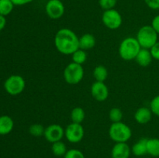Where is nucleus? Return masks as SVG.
<instances>
[{"label":"nucleus","instance_id":"f257e3e1","mask_svg":"<svg viewBox=\"0 0 159 158\" xmlns=\"http://www.w3.org/2000/svg\"><path fill=\"white\" fill-rule=\"evenodd\" d=\"M54 44L57 50L61 54L65 55L72 54L79 48V38L72 30L63 28L56 33Z\"/></svg>","mask_w":159,"mask_h":158},{"label":"nucleus","instance_id":"f03ea898","mask_svg":"<svg viewBox=\"0 0 159 158\" xmlns=\"http://www.w3.org/2000/svg\"><path fill=\"white\" fill-rule=\"evenodd\" d=\"M141 49V46L136 38L127 37L121 42L119 47V54L121 58L125 60H135Z\"/></svg>","mask_w":159,"mask_h":158},{"label":"nucleus","instance_id":"7ed1b4c3","mask_svg":"<svg viewBox=\"0 0 159 158\" xmlns=\"http://www.w3.org/2000/svg\"><path fill=\"white\" fill-rule=\"evenodd\" d=\"M136 39L141 48L149 50L158 42V33L152 26H144L138 30Z\"/></svg>","mask_w":159,"mask_h":158},{"label":"nucleus","instance_id":"20e7f679","mask_svg":"<svg viewBox=\"0 0 159 158\" xmlns=\"http://www.w3.org/2000/svg\"><path fill=\"white\" fill-rule=\"evenodd\" d=\"M111 139L116 143H127L132 136L130 127L122 122H113L109 129Z\"/></svg>","mask_w":159,"mask_h":158},{"label":"nucleus","instance_id":"39448f33","mask_svg":"<svg viewBox=\"0 0 159 158\" xmlns=\"http://www.w3.org/2000/svg\"><path fill=\"white\" fill-rule=\"evenodd\" d=\"M84 77V69L81 64H69L64 71V79L69 85H77Z\"/></svg>","mask_w":159,"mask_h":158},{"label":"nucleus","instance_id":"423d86ee","mask_svg":"<svg viewBox=\"0 0 159 158\" xmlns=\"http://www.w3.org/2000/svg\"><path fill=\"white\" fill-rule=\"evenodd\" d=\"M26 82L22 76L14 74L11 75L5 81L4 88L10 95H18L25 89Z\"/></svg>","mask_w":159,"mask_h":158},{"label":"nucleus","instance_id":"0eeeda50","mask_svg":"<svg viewBox=\"0 0 159 158\" xmlns=\"http://www.w3.org/2000/svg\"><path fill=\"white\" fill-rule=\"evenodd\" d=\"M102 22L106 27L110 29H116L122 24V16L114 9L105 10L102 15Z\"/></svg>","mask_w":159,"mask_h":158},{"label":"nucleus","instance_id":"6e6552de","mask_svg":"<svg viewBox=\"0 0 159 158\" xmlns=\"http://www.w3.org/2000/svg\"><path fill=\"white\" fill-rule=\"evenodd\" d=\"M65 136L68 141H69L71 143H79L83 139V126L81 124L71 122L66 127V129L65 130Z\"/></svg>","mask_w":159,"mask_h":158},{"label":"nucleus","instance_id":"1a4fd4ad","mask_svg":"<svg viewBox=\"0 0 159 158\" xmlns=\"http://www.w3.org/2000/svg\"><path fill=\"white\" fill-rule=\"evenodd\" d=\"M65 6L61 0H49L45 6V12L49 18L58 20L65 13Z\"/></svg>","mask_w":159,"mask_h":158},{"label":"nucleus","instance_id":"9d476101","mask_svg":"<svg viewBox=\"0 0 159 158\" xmlns=\"http://www.w3.org/2000/svg\"><path fill=\"white\" fill-rule=\"evenodd\" d=\"M64 136H65V130L60 125L57 124H52L45 128L44 134H43L46 140L51 143L61 141Z\"/></svg>","mask_w":159,"mask_h":158},{"label":"nucleus","instance_id":"9b49d317","mask_svg":"<svg viewBox=\"0 0 159 158\" xmlns=\"http://www.w3.org/2000/svg\"><path fill=\"white\" fill-rule=\"evenodd\" d=\"M91 94L98 102L107 100L109 96V89L104 82L96 81L91 87Z\"/></svg>","mask_w":159,"mask_h":158},{"label":"nucleus","instance_id":"f8f14e48","mask_svg":"<svg viewBox=\"0 0 159 158\" xmlns=\"http://www.w3.org/2000/svg\"><path fill=\"white\" fill-rule=\"evenodd\" d=\"M131 149L127 143H116L111 151L112 158H129Z\"/></svg>","mask_w":159,"mask_h":158},{"label":"nucleus","instance_id":"ddd939ff","mask_svg":"<svg viewBox=\"0 0 159 158\" xmlns=\"http://www.w3.org/2000/svg\"><path fill=\"white\" fill-rule=\"evenodd\" d=\"M152 112L147 107H141L136 111L134 114L135 120L139 124H147L152 119Z\"/></svg>","mask_w":159,"mask_h":158},{"label":"nucleus","instance_id":"4468645a","mask_svg":"<svg viewBox=\"0 0 159 158\" xmlns=\"http://www.w3.org/2000/svg\"><path fill=\"white\" fill-rule=\"evenodd\" d=\"M14 127V122L12 118L9 116H0V135L4 136L12 132Z\"/></svg>","mask_w":159,"mask_h":158},{"label":"nucleus","instance_id":"2eb2a0df","mask_svg":"<svg viewBox=\"0 0 159 158\" xmlns=\"http://www.w3.org/2000/svg\"><path fill=\"white\" fill-rule=\"evenodd\" d=\"M152 57L151 51L148 49H144V48H141V50L139 51L138 54L137 55L135 60L137 63L140 65L141 67H148L152 61Z\"/></svg>","mask_w":159,"mask_h":158},{"label":"nucleus","instance_id":"dca6fc26","mask_svg":"<svg viewBox=\"0 0 159 158\" xmlns=\"http://www.w3.org/2000/svg\"><path fill=\"white\" fill-rule=\"evenodd\" d=\"M96 45V38L91 33H85L79 38V48L83 50L93 49Z\"/></svg>","mask_w":159,"mask_h":158},{"label":"nucleus","instance_id":"f3484780","mask_svg":"<svg viewBox=\"0 0 159 158\" xmlns=\"http://www.w3.org/2000/svg\"><path fill=\"white\" fill-rule=\"evenodd\" d=\"M147 141L148 139H141L132 147L131 152L137 156H141L147 154Z\"/></svg>","mask_w":159,"mask_h":158},{"label":"nucleus","instance_id":"a211bd4d","mask_svg":"<svg viewBox=\"0 0 159 158\" xmlns=\"http://www.w3.org/2000/svg\"><path fill=\"white\" fill-rule=\"evenodd\" d=\"M147 150L149 155L155 157L159 156V139L152 138L148 139Z\"/></svg>","mask_w":159,"mask_h":158},{"label":"nucleus","instance_id":"6ab92c4d","mask_svg":"<svg viewBox=\"0 0 159 158\" xmlns=\"http://www.w3.org/2000/svg\"><path fill=\"white\" fill-rule=\"evenodd\" d=\"M107 76H108V71L105 67L102 65H99L95 68L93 71V77L96 81L104 82L107 80Z\"/></svg>","mask_w":159,"mask_h":158},{"label":"nucleus","instance_id":"aec40b11","mask_svg":"<svg viewBox=\"0 0 159 158\" xmlns=\"http://www.w3.org/2000/svg\"><path fill=\"white\" fill-rule=\"evenodd\" d=\"M85 118V112L81 107H76L71 110V119L74 123L81 124Z\"/></svg>","mask_w":159,"mask_h":158},{"label":"nucleus","instance_id":"412c9836","mask_svg":"<svg viewBox=\"0 0 159 158\" xmlns=\"http://www.w3.org/2000/svg\"><path fill=\"white\" fill-rule=\"evenodd\" d=\"M51 150L53 154L56 156H64L68 151L66 145L61 141H57L52 143Z\"/></svg>","mask_w":159,"mask_h":158},{"label":"nucleus","instance_id":"4be33fe9","mask_svg":"<svg viewBox=\"0 0 159 158\" xmlns=\"http://www.w3.org/2000/svg\"><path fill=\"white\" fill-rule=\"evenodd\" d=\"M14 6L11 0H0V15L3 16L9 15L13 10Z\"/></svg>","mask_w":159,"mask_h":158},{"label":"nucleus","instance_id":"5701e85b","mask_svg":"<svg viewBox=\"0 0 159 158\" xmlns=\"http://www.w3.org/2000/svg\"><path fill=\"white\" fill-rule=\"evenodd\" d=\"M71 55H72L73 62L78 64L82 65V64L85 63L87 59V54L85 50H83L80 48H79L77 50L75 51Z\"/></svg>","mask_w":159,"mask_h":158},{"label":"nucleus","instance_id":"b1692460","mask_svg":"<svg viewBox=\"0 0 159 158\" xmlns=\"http://www.w3.org/2000/svg\"><path fill=\"white\" fill-rule=\"evenodd\" d=\"M44 130L45 128L39 123L33 124L30 126L29 128V133L32 135L33 136L35 137H40V136H43L44 134Z\"/></svg>","mask_w":159,"mask_h":158},{"label":"nucleus","instance_id":"393cba45","mask_svg":"<svg viewBox=\"0 0 159 158\" xmlns=\"http://www.w3.org/2000/svg\"><path fill=\"white\" fill-rule=\"evenodd\" d=\"M109 118L113 122H121L123 119V112L120 108H113L109 112Z\"/></svg>","mask_w":159,"mask_h":158},{"label":"nucleus","instance_id":"a878e982","mask_svg":"<svg viewBox=\"0 0 159 158\" xmlns=\"http://www.w3.org/2000/svg\"><path fill=\"white\" fill-rule=\"evenodd\" d=\"M116 3L117 0H99V5L104 11L113 9Z\"/></svg>","mask_w":159,"mask_h":158},{"label":"nucleus","instance_id":"bb28decb","mask_svg":"<svg viewBox=\"0 0 159 158\" xmlns=\"http://www.w3.org/2000/svg\"><path fill=\"white\" fill-rule=\"evenodd\" d=\"M64 158H85L83 153L77 149H71L67 151Z\"/></svg>","mask_w":159,"mask_h":158},{"label":"nucleus","instance_id":"cd10ccee","mask_svg":"<svg viewBox=\"0 0 159 158\" xmlns=\"http://www.w3.org/2000/svg\"><path fill=\"white\" fill-rule=\"evenodd\" d=\"M150 109L152 113L159 116V95L155 96L152 100L150 104Z\"/></svg>","mask_w":159,"mask_h":158},{"label":"nucleus","instance_id":"c85d7f7f","mask_svg":"<svg viewBox=\"0 0 159 158\" xmlns=\"http://www.w3.org/2000/svg\"><path fill=\"white\" fill-rule=\"evenodd\" d=\"M144 2L147 5L148 7L153 10L159 9V0H144Z\"/></svg>","mask_w":159,"mask_h":158},{"label":"nucleus","instance_id":"c756f323","mask_svg":"<svg viewBox=\"0 0 159 158\" xmlns=\"http://www.w3.org/2000/svg\"><path fill=\"white\" fill-rule=\"evenodd\" d=\"M151 54L152 57L155 60H159V42L158 41L152 48L150 49Z\"/></svg>","mask_w":159,"mask_h":158},{"label":"nucleus","instance_id":"7c9ffc66","mask_svg":"<svg viewBox=\"0 0 159 158\" xmlns=\"http://www.w3.org/2000/svg\"><path fill=\"white\" fill-rule=\"evenodd\" d=\"M152 26L154 28V29L156 31L157 33L159 34V15H156V16L152 20Z\"/></svg>","mask_w":159,"mask_h":158},{"label":"nucleus","instance_id":"2f4dec72","mask_svg":"<svg viewBox=\"0 0 159 158\" xmlns=\"http://www.w3.org/2000/svg\"><path fill=\"white\" fill-rule=\"evenodd\" d=\"M15 6H23L32 2L34 0H11Z\"/></svg>","mask_w":159,"mask_h":158},{"label":"nucleus","instance_id":"473e14b6","mask_svg":"<svg viewBox=\"0 0 159 158\" xmlns=\"http://www.w3.org/2000/svg\"><path fill=\"white\" fill-rule=\"evenodd\" d=\"M6 25V16L0 15V31L2 30Z\"/></svg>","mask_w":159,"mask_h":158}]
</instances>
